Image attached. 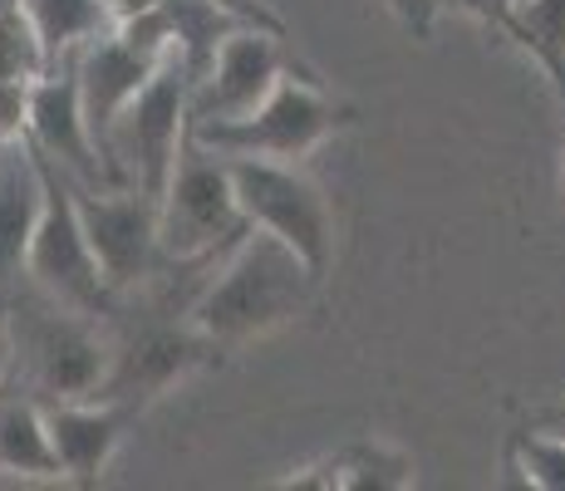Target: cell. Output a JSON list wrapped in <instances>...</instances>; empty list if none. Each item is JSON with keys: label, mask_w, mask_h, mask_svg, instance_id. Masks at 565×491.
<instances>
[{"label": "cell", "mask_w": 565, "mask_h": 491, "mask_svg": "<svg viewBox=\"0 0 565 491\" xmlns=\"http://www.w3.org/2000/svg\"><path fill=\"white\" fill-rule=\"evenodd\" d=\"M158 10H162V25H168L172 60L188 70V79H202L216 45L242 25V20H232L212 0H158Z\"/></svg>", "instance_id": "obj_18"}, {"label": "cell", "mask_w": 565, "mask_h": 491, "mask_svg": "<svg viewBox=\"0 0 565 491\" xmlns=\"http://www.w3.org/2000/svg\"><path fill=\"white\" fill-rule=\"evenodd\" d=\"M388 6H394L398 25H404L413 40L433 35V20H438V6H433V0H388Z\"/></svg>", "instance_id": "obj_25"}, {"label": "cell", "mask_w": 565, "mask_h": 491, "mask_svg": "<svg viewBox=\"0 0 565 491\" xmlns=\"http://www.w3.org/2000/svg\"><path fill=\"white\" fill-rule=\"evenodd\" d=\"M315 286H320V276L286 242L246 226L226 246L222 270L188 305V324L216 354H226V349H242L260 334L290 324L296 314H306Z\"/></svg>", "instance_id": "obj_1"}, {"label": "cell", "mask_w": 565, "mask_h": 491, "mask_svg": "<svg viewBox=\"0 0 565 491\" xmlns=\"http://www.w3.org/2000/svg\"><path fill=\"white\" fill-rule=\"evenodd\" d=\"M512 472H521L526 487L565 491V438L546 428L512 433Z\"/></svg>", "instance_id": "obj_20"}, {"label": "cell", "mask_w": 565, "mask_h": 491, "mask_svg": "<svg viewBox=\"0 0 565 491\" xmlns=\"http://www.w3.org/2000/svg\"><path fill=\"white\" fill-rule=\"evenodd\" d=\"M20 6V0H0V10H15Z\"/></svg>", "instance_id": "obj_29"}, {"label": "cell", "mask_w": 565, "mask_h": 491, "mask_svg": "<svg viewBox=\"0 0 565 491\" xmlns=\"http://www.w3.org/2000/svg\"><path fill=\"white\" fill-rule=\"evenodd\" d=\"M418 482L413 472V457L398 452L394 442L384 438H360V442H344L340 452H330L324 462L300 467L296 477H286V487L300 491H404Z\"/></svg>", "instance_id": "obj_15"}, {"label": "cell", "mask_w": 565, "mask_h": 491, "mask_svg": "<svg viewBox=\"0 0 565 491\" xmlns=\"http://www.w3.org/2000/svg\"><path fill=\"white\" fill-rule=\"evenodd\" d=\"M15 378V344H10V320H6V300H0V388Z\"/></svg>", "instance_id": "obj_26"}, {"label": "cell", "mask_w": 565, "mask_h": 491, "mask_svg": "<svg viewBox=\"0 0 565 491\" xmlns=\"http://www.w3.org/2000/svg\"><path fill=\"white\" fill-rule=\"evenodd\" d=\"M134 423L138 413L124 408V403H104V398L45 403V428H50L54 462H60V482L84 487V491L99 487Z\"/></svg>", "instance_id": "obj_13"}, {"label": "cell", "mask_w": 565, "mask_h": 491, "mask_svg": "<svg viewBox=\"0 0 565 491\" xmlns=\"http://www.w3.org/2000/svg\"><path fill=\"white\" fill-rule=\"evenodd\" d=\"M40 172H45V202H40V222L25 246V270L20 276H25L30 290H40L45 300L64 305V310L108 320V314H118V295L104 286L99 260H94L89 242H84L70 178L45 158H40Z\"/></svg>", "instance_id": "obj_6"}, {"label": "cell", "mask_w": 565, "mask_h": 491, "mask_svg": "<svg viewBox=\"0 0 565 491\" xmlns=\"http://www.w3.org/2000/svg\"><path fill=\"white\" fill-rule=\"evenodd\" d=\"M290 35H270L256 25H236L232 35L216 45L212 64H206L202 79H192L188 89V128L202 124H226V118H242L276 89L286 74H300L290 60Z\"/></svg>", "instance_id": "obj_10"}, {"label": "cell", "mask_w": 565, "mask_h": 491, "mask_svg": "<svg viewBox=\"0 0 565 491\" xmlns=\"http://www.w3.org/2000/svg\"><path fill=\"white\" fill-rule=\"evenodd\" d=\"M84 242L99 260L104 286L124 300L128 290L148 286L153 276L172 270L158 250V196L138 188H74Z\"/></svg>", "instance_id": "obj_9"}, {"label": "cell", "mask_w": 565, "mask_h": 491, "mask_svg": "<svg viewBox=\"0 0 565 491\" xmlns=\"http://www.w3.org/2000/svg\"><path fill=\"white\" fill-rule=\"evenodd\" d=\"M246 232L242 206L232 192L226 158L202 148L198 138H182L178 162L158 192V250L168 266H202L222 256Z\"/></svg>", "instance_id": "obj_3"}, {"label": "cell", "mask_w": 565, "mask_h": 491, "mask_svg": "<svg viewBox=\"0 0 565 491\" xmlns=\"http://www.w3.org/2000/svg\"><path fill=\"white\" fill-rule=\"evenodd\" d=\"M25 143L45 162H54L74 188H128V182H118V172L108 168V158L99 152V143H94L89 124H84L79 84H74L70 60H60L54 70H45L30 84Z\"/></svg>", "instance_id": "obj_11"}, {"label": "cell", "mask_w": 565, "mask_h": 491, "mask_svg": "<svg viewBox=\"0 0 565 491\" xmlns=\"http://www.w3.org/2000/svg\"><path fill=\"white\" fill-rule=\"evenodd\" d=\"M168 60L172 54H153V50L134 45L118 30H104V35H94L89 45H79L70 54V70H74V84H79V104H84V124H89L104 158H108V128H114V118L124 114L128 98L143 89Z\"/></svg>", "instance_id": "obj_12"}, {"label": "cell", "mask_w": 565, "mask_h": 491, "mask_svg": "<svg viewBox=\"0 0 565 491\" xmlns=\"http://www.w3.org/2000/svg\"><path fill=\"white\" fill-rule=\"evenodd\" d=\"M188 70L178 60H168L153 79L143 84L134 98L124 104V114L108 128V162L128 188L158 196L168 182L178 148L188 138Z\"/></svg>", "instance_id": "obj_8"}, {"label": "cell", "mask_w": 565, "mask_h": 491, "mask_svg": "<svg viewBox=\"0 0 565 491\" xmlns=\"http://www.w3.org/2000/svg\"><path fill=\"white\" fill-rule=\"evenodd\" d=\"M30 84H35V79H0V148H6V143H25Z\"/></svg>", "instance_id": "obj_22"}, {"label": "cell", "mask_w": 565, "mask_h": 491, "mask_svg": "<svg viewBox=\"0 0 565 491\" xmlns=\"http://www.w3.org/2000/svg\"><path fill=\"white\" fill-rule=\"evenodd\" d=\"M531 428H546V433H561V438H565V403H556V408H541L536 418H531Z\"/></svg>", "instance_id": "obj_28"}, {"label": "cell", "mask_w": 565, "mask_h": 491, "mask_svg": "<svg viewBox=\"0 0 565 491\" xmlns=\"http://www.w3.org/2000/svg\"><path fill=\"white\" fill-rule=\"evenodd\" d=\"M438 10H458V15H472V20H482L487 30H497L502 35V25H507V15H512V6L516 0H433Z\"/></svg>", "instance_id": "obj_23"}, {"label": "cell", "mask_w": 565, "mask_h": 491, "mask_svg": "<svg viewBox=\"0 0 565 491\" xmlns=\"http://www.w3.org/2000/svg\"><path fill=\"white\" fill-rule=\"evenodd\" d=\"M350 124H354L350 104L330 98L310 74H286L252 114L226 118V124L188 128V134L212 152H246V158L300 162V158H310L324 138H334Z\"/></svg>", "instance_id": "obj_5"}, {"label": "cell", "mask_w": 565, "mask_h": 491, "mask_svg": "<svg viewBox=\"0 0 565 491\" xmlns=\"http://www.w3.org/2000/svg\"><path fill=\"white\" fill-rule=\"evenodd\" d=\"M6 320L15 344V374L40 403L94 398L108 369V334L94 314L64 310L25 286L20 295H6Z\"/></svg>", "instance_id": "obj_2"}, {"label": "cell", "mask_w": 565, "mask_h": 491, "mask_svg": "<svg viewBox=\"0 0 565 491\" xmlns=\"http://www.w3.org/2000/svg\"><path fill=\"white\" fill-rule=\"evenodd\" d=\"M45 70V50H40L25 10H0V79H40Z\"/></svg>", "instance_id": "obj_21"}, {"label": "cell", "mask_w": 565, "mask_h": 491, "mask_svg": "<svg viewBox=\"0 0 565 491\" xmlns=\"http://www.w3.org/2000/svg\"><path fill=\"white\" fill-rule=\"evenodd\" d=\"M108 6V25H124V20H138L158 6V0H104Z\"/></svg>", "instance_id": "obj_27"}, {"label": "cell", "mask_w": 565, "mask_h": 491, "mask_svg": "<svg viewBox=\"0 0 565 491\" xmlns=\"http://www.w3.org/2000/svg\"><path fill=\"white\" fill-rule=\"evenodd\" d=\"M212 6H222L232 20H242V25H256V30H270V35H286V20L276 15V10L266 6V0H212Z\"/></svg>", "instance_id": "obj_24"}, {"label": "cell", "mask_w": 565, "mask_h": 491, "mask_svg": "<svg viewBox=\"0 0 565 491\" xmlns=\"http://www.w3.org/2000/svg\"><path fill=\"white\" fill-rule=\"evenodd\" d=\"M0 477L60 482V462H54L45 428V403L35 393H10V384L0 388Z\"/></svg>", "instance_id": "obj_16"}, {"label": "cell", "mask_w": 565, "mask_h": 491, "mask_svg": "<svg viewBox=\"0 0 565 491\" xmlns=\"http://www.w3.org/2000/svg\"><path fill=\"white\" fill-rule=\"evenodd\" d=\"M30 30H35L45 64L54 70L60 60H70L79 45H89L94 35H104L108 25V6L104 0H20Z\"/></svg>", "instance_id": "obj_19"}, {"label": "cell", "mask_w": 565, "mask_h": 491, "mask_svg": "<svg viewBox=\"0 0 565 491\" xmlns=\"http://www.w3.org/2000/svg\"><path fill=\"white\" fill-rule=\"evenodd\" d=\"M502 35L551 79L565 118V0H516Z\"/></svg>", "instance_id": "obj_17"}, {"label": "cell", "mask_w": 565, "mask_h": 491, "mask_svg": "<svg viewBox=\"0 0 565 491\" xmlns=\"http://www.w3.org/2000/svg\"><path fill=\"white\" fill-rule=\"evenodd\" d=\"M216 364V349L188 320H138L108 334V369L94 398L124 403L143 418L158 398H168L188 374Z\"/></svg>", "instance_id": "obj_7"}, {"label": "cell", "mask_w": 565, "mask_h": 491, "mask_svg": "<svg viewBox=\"0 0 565 491\" xmlns=\"http://www.w3.org/2000/svg\"><path fill=\"white\" fill-rule=\"evenodd\" d=\"M222 158L226 172H232L242 222L286 242L315 276H324L334 260V212L320 182L310 172H300V162L246 158V152H222Z\"/></svg>", "instance_id": "obj_4"}, {"label": "cell", "mask_w": 565, "mask_h": 491, "mask_svg": "<svg viewBox=\"0 0 565 491\" xmlns=\"http://www.w3.org/2000/svg\"><path fill=\"white\" fill-rule=\"evenodd\" d=\"M40 202H45V172L30 143L0 148V300L15 290L25 270V246L35 236Z\"/></svg>", "instance_id": "obj_14"}]
</instances>
